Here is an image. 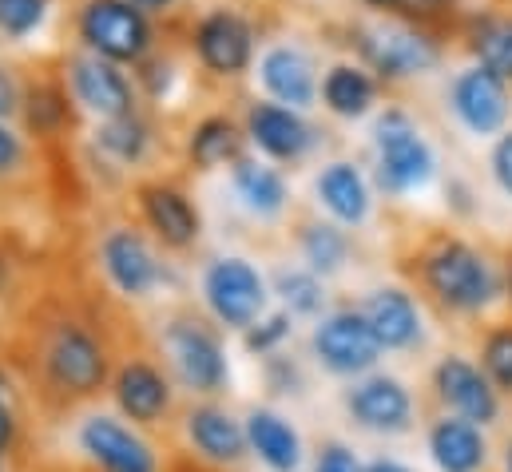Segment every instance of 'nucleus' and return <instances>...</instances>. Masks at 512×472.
Masks as SVG:
<instances>
[{"label": "nucleus", "instance_id": "nucleus-1", "mask_svg": "<svg viewBox=\"0 0 512 472\" xmlns=\"http://www.w3.org/2000/svg\"><path fill=\"white\" fill-rule=\"evenodd\" d=\"M421 286L453 314H473L493 302L497 294V274L461 238H441L433 250L421 254Z\"/></svg>", "mask_w": 512, "mask_h": 472}, {"label": "nucleus", "instance_id": "nucleus-2", "mask_svg": "<svg viewBox=\"0 0 512 472\" xmlns=\"http://www.w3.org/2000/svg\"><path fill=\"white\" fill-rule=\"evenodd\" d=\"M44 369H48V381L68 393V397H88L104 385L108 377V357H104V346L76 322H64L48 350H44Z\"/></svg>", "mask_w": 512, "mask_h": 472}, {"label": "nucleus", "instance_id": "nucleus-3", "mask_svg": "<svg viewBox=\"0 0 512 472\" xmlns=\"http://www.w3.org/2000/svg\"><path fill=\"white\" fill-rule=\"evenodd\" d=\"M433 175V151L405 112H385L378 123V183L385 191L421 187Z\"/></svg>", "mask_w": 512, "mask_h": 472}, {"label": "nucleus", "instance_id": "nucleus-4", "mask_svg": "<svg viewBox=\"0 0 512 472\" xmlns=\"http://www.w3.org/2000/svg\"><path fill=\"white\" fill-rule=\"evenodd\" d=\"M80 32L108 60H139L151 40L143 12L128 0H92L80 16Z\"/></svg>", "mask_w": 512, "mask_h": 472}, {"label": "nucleus", "instance_id": "nucleus-5", "mask_svg": "<svg viewBox=\"0 0 512 472\" xmlns=\"http://www.w3.org/2000/svg\"><path fill=\"white\" fill-rule=\"evenodd\" d=\"M207 302L219 314V322L227 326H251L262 314L266 302V286L258 278V270L243 258H223L207 270Z\"/></svg>", "mask_w": 512, "mask_h": 472}, {"label": "nucleus", "instance_id": "nucleus-6", "mask_svg": "<svg viewBox=\"0 0 512 472\" xmlns=\"http://www.w3.org/2000/svg\"><path fill=\"white\" fill-rule=\"evenodd\" d=\"M433 389H437V397L457 417H465L473 425H493L497 413H501V401H497L493 381L485 377V369H477L465 357H445L437 365V373H433Z\"/></svg>", "mask_w": 512, "mask_h": 472}, {"label": "nucleus", "instance_id": "nucleus-7", "mask_svg": "<svg viewBox=\"0 0 512 472\" xmlns=\"http://www.w3.org/2000/svg\"><path fill=\"white\" fill-rule=\"evenodd\" d=\"M314 350L322 357V365L334 373H362L378 361L382 342L374 338L366 314H334L318 326Z\"/></svg>", "mask_w": 512, "mask_h": 472}, {"label": "nucleus", "instance_id": "nucleus-8", "mask_svg": "<svg viewBox=\"0 0 512 472\" xmlns=\"http://www.w3.org/2000/svg\"><path fill=\"white\" fill-rule=\"evenodd\" d=\"M167 350H171V361H175L183 385H191L199 393L223 389L227 361H223V350H219V342H215L211 330H203L199 322H179L167 334Z\"/></svg>", "mask_w": 512, "mask_h": 472}, {"label": "nucleus", "instance_id": "nucleus-9", "mask_svg": "<svg viewBox=\"0 0 512 472\" xmlns=\"http://www.w3.org/2000/svg\"><path fill=\"white\" fill-rule=\"evenodd\" d=\"M358 44H362V56L370 60V68L382 76H413V72H425L437 64L433 40L413 28H389V24L366 28V32H358Z\"/></svg>", "mask_w": 512, "mask_h": 472}, {"label": "nucleus", "instance_id": "nucleus-10", "mask_svg": "<svg viewBox=\"0 0 512 472\" xmlns=\"http://www.w3.org/2000/svg\"><path fill=\"white\" fill-rule=\"evenodd\" d=\"M509 108V88H505V80L497 72L477 64V68L457 76V84H453V112L461 116V123L469 131H477V135L501 131L505 119H509Z\"/></svg>", "mask_w": 512, "mask_h": 472}, {"label": "nucleus", "instance_id": "nucleus-11", "mask_svg": "<svg viewBox=\"0 0 512 472\" xmlns=\"http://www.w3.org/2000/svg\"><path fill=\"white\" fill-rule=\"evenodd\" d=\"M346 409L362 429L374 433H405L413 421V397L397 377H370L350 389Z\"/></svg>", "mask_w": 512, "mask_h": 472}, {"label": "nucleus", "instance_id": "nucleus-12", "mask_svg": "<svg viewBox=\"0 0 512 472\" xmlns=\"http://www.w3.org/2000/svg\"><path fill=\"white\" fill-rule=\"evenodd\" d=\"M80 445L104 472H155L151 449L112 417H92L80 433Z\"/></svg>", "mask_w": 512, "mask_h": 472}, {"label": "nucleus", "instance_id": "nucleus-13", "mask_svg": "<svg viewBox=\"0 0 512 472\" xmlns=\"http://www.w3.org/2000/svg\"><path fill=\"white\" fill-rule=\"evenodd\" d=\"M195 44H199V56H203V64L211 72L235 76V72H243L251 64V28L235 12H211L199 24Z\"/></svg>", "mask_w": 512, "mask_h": 472}, {"label": "nucleus", "instance_id": "nucleus-14", "mask_svg": "<svg viewBox=\"0 0 512 472\" xmlns=\"http://www.w3.org/2000/svg\"><path fill=\"white\" fill-rule=\"evenodd\" d=\"M72 84H76V96L80 104H88L96 116L120 119L131 116V88L128 80L100 56H84L72 64Z\"/></svg>", "mask_w": 512, "mask_h": 472}, {"label": "nucleus", "instance_id": "nucleus-15", "mask_svg": "<svg viewBox=\"0 0 512 472\" xmlns=\"http://www.w3.org/2000/svg\"><path fill=\"white\" fill-rule=\"evenodd\" d=\"M429 453L441 472H477L485 465L489 449L481 437V425L465 417H441L429 429Z\"/></svg>", "mask_w": 512, "mask_h": 472}, {"label": "nucleus", "instance_id": "nucleus-16", "mask_svg": "<svg viewBox=\"0 0 512 472\" xmlns=\"http://www.w3.org/2000/svg\"><path fill=\"white\" fill-rule=\"evenodd\" d=\"M362 314H366L374 338L382 342V350H405V346H413L417 334H421L417 306H413V298H409L405 290H397V286L374 290Z\"/></svg>", "mask_w": 512, "mask_h": 472}, {"label": "nucleus", "instance_id": "nucleus-17", "mask_svg": "<svg viewBox=\"0 0 512 472\" xmlns=\"http://www.w3.org/2000/svg\"><path fill=\"white\" fill-rule=\"evenodd\" d=\"M116 401L120 409L128 413L131 421H159L171 405V389H167V377L151 365V361H128L116 377Z\"/></svg>", "mask_w": 512, "mask_h": 472}, {"label": "nucleus", "instance_id": "nucleus-18", "mask_svg": "<svg viewBox=\"0 0 512 472\" xmlns=\"http://www.w3.org/2000/svg\"><path fill=\"white\" fill-rule=\"evenodd\" d=\"M187 433H191L195 449H199L207 461L239 465L243 453H247V429H239V421L227 417V413L215 409V405L191 409V417H187Z\"/></svg>", "mask_w": 512, "mask_h": 472}, {"label": "nucleus", "instance_id": "nucleus-19", "mask_svg": "<svg viewBox=\"0 0 512 472\" xmlns=\"http://www.w3.org/2000/svg\"><path fill=\"white\" fill-rule=\"evenodd\" d=\"M104 262H108V274L112 282L124 290V294H147L155 282H159V262L155 254L147 250V242L131 231H116V235L104 242Z\"/></svg>", "mask_w": 512, "mask_h": 472}, {"label": "nucleus", "instance_id": "nucleus-20", "mask_svg": "<svg viewBox=\"0 0 512 472\" xmlns=\"http://www.w3.org/2000/svg\"><path fill=\"white\" fill-rule=\"evenodd\" d=\"M143 195V215L147 223L159 231V238L167 246H187L199 235V215L195 207L175 191V187H163V183H151L139 191Z\"/></svg>", "mask_w": 512, "mask_h": 472}, {"label": "nucleus", "instance_id": "nucleus-21", "mask_svg": "<svg viewBox=\"0 0 512 472\" xmlns=\"http://www.w3.org/2000/svg\"><path fill=\"white\" fill-rule=\"evenodd\" d=\"M262 84L270 88V96H278L290 108H306L314 104V68L302 52L294 48H274L262 60Z\"/></svg>", "mask_w": 512, "mask_h": 472}, {"label": "nucleus", "instance_id": "nucleus-22", "mask_svg": "<svg viewBox=\"0 0 512 472\" xmlns=\"http://www.w3.org/2000/svg\"><path fill=\"white\" fill-rule=\"evenodd\" d=\"M251 135L255 143L274 155V159H298L310 143V131L306 123L294 116L290 108H278V104H258L251 108Z\"/></svg>", "mask_w": 512, "mask_h": 472}, {"label": "nucleus", "instance_id": "nucleus-23", "mask_svg": "<svg viewBox=\"0 0 512 472\" xmlns=\"http://www.w3.org/2000/svg\"><path fill=\"white\" fill-rule=\"evenodd\" d=\"M247 441L255 445V453L274 472H290L298 461H302L298 433H294L278 413L255 409V413H251V421H247Z\"/></svg>", "mask_w": 512, "mask_h": 472}, {"label": "nucleus", "instance_id": "nucleus-24", "mask_svg": "<svg viewBox=\"0 0 512 472\" xmlns=\"http://www.w3.org/2000/svg\"><path fill=\"white\" fill-rule=\"evenodd\" d=\"M318 195H322V203H326L342 223H362L366 211H370L366 183H362V175H358L350 163H330V167L318 175Z\"/></svg>", "mask_w": 512, "mask_h": 472}, {"label": "nucleus", "instance_id": "nucleus-25", "mask_svg": "<svg viewBox=\"0 0 512 472\" xmlns=\"http://www.w3.org/2000/svg\"><path fill=\"white\" fill-rule=\"evenodd\" d=\"M322 96H326L330 112H338V116H366L370 104H374V80L362 68L338 64V68H330V76L322 84Z\"/></svg>", "mask_w": 512, "mask_h": 472}, {"label": "nucleus", "instance_id": "nucleus-26", "mask_svg": "<svg viewBox=\"0 0 512 472\" xmlns=\"http://www.w3.org/2000/svg\"><path fill=\"white\" fill-rule=\"evenodd\" d=\"M473 52L481 68L512 80V20L509 16H481L473 24Z\"/></svg>", "mask_w": 512, "mask_h": 472}, {"label": "nucleus", "instance_id": "nucleus-27", "mask_svg": "<svg viewBox=\"0 0 512 472\" xmlns=\"http://www.w3.org/2000/svg\"><path fill=\"white\" fill-rule=\"evenodd\" d=\"M235 187L247 199V207H255L258 215H274L286 203L282 175L270 171V167H262V163H251V159H239L235 163Z\"/></svg>", "mask_w": 512, "mask_h": 472}, {"label": "nucleus", "instance_id": "nucleus-28", "mask_svg": "<svg viewBox=\"0 0 512 472\" xmlns=\"http://www.w3.org/2000/svg\"><path fill=\"white\" fill-rule=\"evenodd\" d=\"M239 155V131L231 119H203L191 135V159L199 167H219Z\"/></svg>", "mask_w": 512, "mask_h": 472}, {"label": "nucleus", "instance_id": "nucleus-29", "mask_svg": "<svg viewBox=\"0 0 512 472\" xmlns=\"http://www.w3.org/2000/svg\"><path fill=\"white\" fill-rule=\"evenodd\" d=\"M481 369L497 393L512 397V326H493L481 342Z\"/></svg>", "mask_w": 512, "mask_h": 472}, {"label": "nucleus", "instance_id": "nucleus-30", "mask_svg": "<svg viewBox=\"0 0 512 472\" xmlns=\"http://www.w3.org/2000/svg\"><path fill=\"white\" fill-rule=\"evenodd\" d=\"M302 250H306V262L318 274H330L346 258V235L334 231V227H326V223H314V227L302 231Z\"/></svg>", "mask_w": 512, "mask_h": 472}, {"label": "nucleus", "instance_id": "nucleus-31", "mask_svg": "<svg viewBox=\"0 0 512 472\" xmlns=\"http://www.w3.org/2000/svg\"><path fill=\"white\" fill-rule=\"evenodd\" d=\"M278 294L286 298V306L294 314H318L326 294H322V282L314 274H302V270H286L278 274Z\"/></svg>", "mask_w": 512, "mask_h": 472}, {"label": "nucleus", "instance_id": "nucleus-32", "mask_svg": "<svg viewBox=\"0 0 512 472\" xmlns=\"http://www.w3.org/2000/svg\"><path fill=\"white\" fill-rule=\"evenodd\" d=\"M100 143H104L112 155H120V159H139L143 147H147V127L131 116L108 119L104 131H100Z\"/></svg>", "mask_w": 512, "mask_h": 472}, {"label": "nucleus", "instance_id": "nucleus-33", "mask_svg": "<svg viewBox=\"0 0 512 472\" xmlns=\"http://www.w3.org/2000/svg\"><path fill=\"white\" fill-rule=\"evenodd\" d=\"M48 0H0V28L8 36H28L44 20Z\"/></svg>", "mask_w": 512, "mask_h": 472}, {"label": "nucleus", "instance_id": "nucleus-34", "mask_svg": "<svg viewBox=\"0 0 512 472\" xmlns=\"http://www.w3.org/2000/svg\"><path fill=\"white\" fill-rule=\"evenodd\" d=\"M64 116H68V108H64V96H60L56 88H36V92H32V108H28L32 127L52 131V127L64 123Z\"/></svg>", "mask_w": 512, "mask_h": 472}, {"label": "nucleus", "instance_id": "nucleus-35", "mask_svg": "<svg viewBox=\"0 0 512 472\" xmlns=\"http://www.w3.org/2000/svg\"><path fill=\"white\" fill-rule=\"evenodd\" d=\"M286 334H290V318H286V314H278V318H270V322H262L258 330H251V334H247V346H251V350H258V354H262V350H270L274 342H282Z\"/></svg>", "mask_w": 512, "mask_h": 472}, {"label": "nucleus", "instance_id": "nucleus-36", "mask_svg": "<svg viewBox=\"0 0 512 472\" xmlns=\"http://www.w3.org/2000/svg\"><path fill=\"white\" fill-rule=\"evenodd\" d=\"M318 472H366V469L354 461V453L346 445H326L318 453Z\"/></svg>", "mask_w": 512, "mask_h": 472}, {"label": "nucleus", "instance_id": "nucleus-37", "mask_svg": "<svg viewBox=\"0 0 512 472\" xmlns=\"http://www.w3.org/2000/svg\"><path fill=\"white\" fill-rule=\"evenodd\" d=\"M493 175H497L501 191L512 195V131H505L501 143L493 147Z\"/></svg>", "mask_w": 512, "mask_h": 472}, {"label": "nucleus", "instance_id": "nucleus-38", "mask_svg": "<svg viewBox=\"0 0 512 472\" xmlns=\"http://www.w3.org/2000/svg\"><path fill=\"white\" fill-rule=\"evenodd\" d=\"M16 159H20V143H16V135L8 127H0V171L12 167Z\"/></svg>", "mask_w": 512, "mask_h": 472}, {"label": "nucleus", "instance_id": "nucleus-39", "mask_svg": "<svg viewBox=\"0 0 512 472\" xmlns=\"http://www.w3.org/2000/svg\"><path fill=\"white\" fill-rule=\"evenodd\" d=\"M453 0H401V8H409V12H417V16H433V12H441V8H449Z\"/></svg>", "mask_w": 512, "mask_h": 472}, {"label": "nucleus", "instance_id": "nucleus-40", "mask_svg": "<svg viewBox=\"0 0 512 472\" xmlns=\"http://www.w3.org/2000/svg\"><path fill=\"white\" fill-rule=\"evenodd\" d=\"M12 437H16V421H12V413H8V405L0 401V453H8V445H12Z\"/></svg>", "mask_w": 512, "mask_h": 472}, {"label": "nucleus", "instance_id": "nucleus-41", "mask_svg": "<svg viewBox=\"0 0 512 472\" xmlns=\"http://www.w3.org/2000/svg\"><path fill=\"white\" fill-rule=\"evenodd\" d=\"M8 108H12V84H8L4 76H0V116H4Z\"/></svg>", "mask_w": 512, "mask_h": 472}, {"label": "nucleus", "instance_id": "nucleus-42", "mask_svg": "<svg viewBox=\"0 0 512 472\" xmlns=\"http://www.w3.org/2000/svg\"><path fill=\"white\" fill-rule=\"evenodd\" d=\"M366 472H409V469L397 465V461H374V465H366Z\"/></svg>", "mask_w": 512, "mask_h": 472}, {"label": "nucleus", "instance_id": "nucleus-43", "mask_svg": "<svg viewBox=\"0 0 512 472\" xmlns=\"http://www.w3.org/2000/svg\"><path fill=\"white\" fill-rule=\"evenodd\" d=\"M135 8H167V4H175V0H128Z\"/></svg>", "mask_w": 512, "mask_h": 472}, {"label": "nucleus", "instance_id": "nucleus-44", "mask_svg": "<svg viewBox=\"0 0 512 472\" xmlns=\"http://www.w3.org/2000/svg\"><path fill=\"white\" fill-rule=\"evenodd\" d=\"M366 4H374V8H401V0H366Z\"/></svg>", "mask_w": 512, "mask_h": 472}, {"label": "nucleus", "instance_id": "nucleus-45", "mask_svg": "<svg viewBox=\"0 0 512 472\" xmlns=\"http://www.w3.org/2000/svg\"><path fill=\"white\" fill-rule=\"evenodd\" d=\"M505 290H509V302H512V254H509V270H505Z\"/></svg>", "mask_w": 512, "mask_h": 472}, {"label": "nucleus", "instance_id": "nucleus-46", "mask_svg": "<svg viewBox=\"0 0 512 472\" xmlns=\"http://www.w3.org/2000/svg\"><path fill=\"white\" fill-rule=\"evenodd\" d=\"M171 472H203V469H195V465H175Z\"/></svg>", "mask_w": 512, "mask_h": 472}, {"label": "nucleus", "instance_id": "nucleus-47", "mask_svg": "<svg viewBox=\"0 0 512 472\" xmlns=\"http://www.w3.org/2000/svg\"><path fill=\"white\" fill-rule=\"evenodd\" d=\"M505 469L512 472V441H509V449H505Z\"/></svg>", "mask_w": 512, "mask_h": 472}, {"label": "nucleus", "instance_id": "nucleus-48", "mask_svg": "<svg viewBox=\"0 0 512 472\" xmlns=\"http://www.w3.org/2000/svg\"><path fill=\"white\" fill-rule=\"evenodd\" d=\"M0 286H4V258H0Z\"/></svg>", "mask_w": 512, "mask_h": 472}]
</instances>
